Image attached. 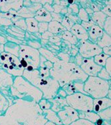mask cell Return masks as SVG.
<instances>
[{"mask_svg": "<svg viewBox=\"0 0 111 125\" xmlns=\"http://www.w3.org/2000/svg\"><path fill=\"white\" fill-rule=\"evenodd\" d=\"M10 105V103L9 100L0 92V116L5 115Z\"/></svg>", "mask_w": 111, "mask_h": 125, "instance_id": "cell-31", "label": "cell"}, {"mask_svg": "<svg viewBox=\"0 0 111 125\" xmlns=\"http://www.w3.org/2000/svg\"><path fill=\"white\" fill-rule=\"evenodd\" d=\"M69 106L78 112L92 111L93 99L82 93H75L65 98Z\"/></svg>", "mask_w": 111, "mask_h": 125, "instance_id": "cell-8", "label": "cell"}, {"mask_svg": "<svg viewBox=\"0 0 111 125\" xmlns=\"http://www.w3.org/2000/svg\"><path fill=\"white\" fill-rule=\"evenodd\" d=\"M38 104H39V107L41 108L42 111L51 109V108H52V103H51L50 100H48V99H41L39 103H38Z\"/></svg>", "mask_w": 111, "mask_h": 125, "instance_id": "cell-41", "label": "cell"}, {"mask_svg": "<svg viewBox=\"0 0 111 125\" xmlns=\"http://www.w3.org/2000/svg\"><path fill=\"white\" fill-rule=\"evenodd\" d=\"M78 5L77 3H73L72 5H69V7H68V10H70L71 11V14H74V15H77L78 12H79V8Z\"/></svg>", "mask_w": 111, "mask_h": 125, "instance_id": "cell-47", "label": "cell"}, {"mask_svg": "<svg viewBox=\"0 0 111 125\" xmlns=\"http://www.w3.org/2000/svg\"><path fill=\"white\" fill-rule=\"evenodd\" d=\"M52 103V108L51 109L53 111H55L56 113H58L59 111H61L63 106L68 105L66 101L65 98H63L61 96H57L53 99H49Z\"/></svg>", "mask_w": 111, "mask_h": 125, "instance_id": "cell-23", "label": "cell"}, {"mask_svg": "<svg viewBox=\"0 0 111 125\" xmlns=\"http://www.w3.org/2000/svg\"><path fill=\"white\" fill-rule=\"evenodd\" d=\"M0 69L14 77H21L24 71V68L21 64L19 57L4 51L0 53Z\"/></svg>", "mask_w": 111, "mask_h": 125, "instance_id": "cell-7", "label": "cell"}, {"mask_svg": "<svg viewBox=\"0 0 111 125\" xmlns=\"http://www.w3.org/2000/svg\"><path fill=\"white\" fill-rule=\"evenodd\" d=\"M78 53L84 59H91L102 53V49L89 40L79 41Z\"/></svg>", "mask_w": 111, "mask_h": 125, "instance_id": "cell-9", "label": "cell"}, {"mask_svg": "<svg viewBox=\"0 0 111 125\" xmlns=\"http://www.w3.org/2000/svg\"><path fill=\"white\" fill-rule=\"evenodd\" d=\"M87 32L89 35V40L94 43H97V41L101 37L102 35L104 33L103 29L95 24L92 25L91 28Z\"/></svg>", "mask_w": 111, "mask_h": 125, "instance_id": "cell-18", "label": "cell"}, {"mask_svg": "<svg viewBox=\"0 0 111 125\" xmlns=\"http://www.w3.org/2000/svg\"><path fill=\"white\" fill-rule=\"evenodd\" d=\"M94 125H111V121H107V120L99 118V120L94 123Z\"/></svg>", "mask_w": 111, "mask_h": 125, "instance_id": "cell-53", "label": "cell"}, {"mask_svg": "<svg viewBox=\"0 0 111 125\" xmlns=\"http://www.w3.org/2000/svg\"><path fill=\"white\" fill-rule=\"evenodd\" d=\"M23 0L0 1V12L8 13L11 10L18 11L23 7Z\"/></svg>", "mask_w": 111, "mask_h": 125, "instance_id": "cell-13", "label": "cell"}, {"mask_svg": "<svg viewBox=\"0 0 111 125\" xmlns=\"http://www.w3.org/2000/svg\"><path fill=\"white\" fill-rule=\"evenodd\" d=\"M3 51H4V45L0 43V53H1Z\"/></svg>", "mask_w": 111, "mask_h": 125, "instance_id": "cell-59", "label": "cell"}, {"mask_svg": "<svg viewBox=\"0 0 111 125\" xmlns=\"http://www.w3.org/2000/svg\"><path fill=\"white\" fill-rule=\"evenodd\" d=\"M111 17H107L102 27V29L104 33L111 36Z\"/></svg>", "mask_w": 111, "mask_h": 125, "instance_id": "cell-43", "label": "cell"}, {"mask_svg": "<svg viewBox=\"0 0 111 125\" xmlns=\"http://www.w3.org/2000/svg\"><path fill=\"white\" fill-rule=\"evenodd\" d=\"M110 107H111V99L108 97L93 99L92 111L94 113H99Z\"/></svg>", "mask_w": 111, "mask_h": 125, "instance_id": "cell-15", "label": "cell"}, {"mask_svg": "<svg viewBox=\"0 0 111 125\" xmlns=\"http://www.w3.org/2000/svg\"><path fill=\"white\" fill-rule=\"evenodd\" d=\"M0 67H1V65H0Z\"/></svg>", "mask_w": 111, "mask_h": 125, "instance_id": "cell-62", "label": "cell"}, {"mask_svg": "<svg viewBox=\"0 0 111 125\" xmlns=\"http://www.w3.org/2000/svg\"><path fill=\"white\" fill-rule=\"evenodd\" d=\"M61 39L58 35H53V36L49 38V41L53 43H57L58 42H61Z\"/></svg>", "mask_w": 111, "mask_h": 125, "instance_id": "cell-54", "label": "cell"}, {"mask_svg": "<svg viewBox=\"0 0 111 125\" xmlns=\"http://www.w3.org/2000/svg\"><path fill=\"white\" fill-rule=\"evenodd\" d=\"M43 7H44L47 11H49V13L53 12V5H51L49 3H46L43 6Z\"/></svg>", "mask_w": 111, "mask_h": 125, "instance_id": "cell-58", "label": "cell"}, {"mask_svg": "<svg viewBox=\"0 0 111 125\" xmlns=\"http://www.w3.org/2000/svg\"><path fill=\"white\" fill-rule=\"evenodd\" d=\"M10 93L13 99H21L36 103L43 99L41 91L22 76L15 77Z\"/></svg>", "mask_w": 111, "mask_h": 125, "instance_id": "cell-4", "label": "cell"}, {"mask_svg": "<svg viewBox=\"0 0 111 125\" xmlns=\"http://www.w3.org/2000/svg\"><path fill=\"white\" fill-rule=\"evenodd\" d=\"M109 89L111 81H104L98 77H88L84 82V91L93 99L106 97Z\"/></svg>", "mask_w": 111, "mask_h": 125, "instance_id": "cell-5", "label": "cell"}, {"mask_svg": "<svg viewBox=\"0 0 111 125\" xmlns=\"http://www.w3.org/2000/svg\"><path fill=\"white\" fill-rule=\"evenodd\" d=\"M41 39H43V40H49V38L52 37L53 35H53L51 33H50L49 31H46L43 33L41 34Z\"/></svg>", "mask_w": 111, "mask_h": 125, "instance_id": "cell-52", "label": "cell"}, {"mask_svg": "<svg viewBox=\"0 0 111 125\" xmlns=\"http://www.w3.org/2000/svg\"><path fill=\"white\" fill-rule=\"evenodd\" d=\"M0 125H22L9 116H0Z\"/></svg>", "mask_w": 111, "mask_h": 125, "instance_id": "cell-35", "label": "cell"}, {"mask_svg": "<svg viewBox=\"0 0 111 125\" xmlns=\"http://www.w3.org/2000/svg\"><path fill=\"white\" fill-rule=\"evenodd\" d=\"M109 57H111V56H109L107 55H105L103 53H101L94 57H93V61L97 65L101 67H104L106 60Z\"/></svg>", "mask_w": 111, "mask_h": 125, "instance_id": "cell-34", "label": "cell"}, {"mask_svg": "<svg viewBox=\"0 0 111 125\" xmlns=\"http://www.w3.org/2000/svg\"><path fill=\"white\" fill-rule=\"evenodd\" d=\"M34 19H35L39 23L44 22V23H49L52 21V17H51V13L47 11V10L42 7L40 10L35 12L34 15Z\"/></svg>", "mask_w": 111, "mask_h": 125, "instance_id": "cell-20", "label": "cell"}, {"mask_svg": "<svg viewBox=\"0 0 111 125\" xmlns=\"http://www.w3.org/2000/svg\"><path fill=\"white\" fill-rule=\"evenodd\" d=\"M82 59H83V58L78 53L77 55L75 56V61L73 62H75L76 65L80 67V65H81V62L82 61Z\"/></svg>", "mask_w": 111, "mask_h": 125, "instance_id": "cell-55", "label": "cell"}, {"mask_svg": "<svg viewBox=\"0 0 111 125\" xmlns=\"http://www.w3.org/2000/svg\"><path fill=\"white\" fill-rule=\"evenodd\" d=\"M57 115L63 125H70L79 118L78 111L69 105L63 106V108L57 113Z\"/></svg>", "mask_w": 111, "mask_h": 125, "instance_id": "cell-11", "label": "cell"}, {"mask_svg": "<svg viewBox=\"0 0 111 125\" xmlns=\"http://www.w3.org/2000/svg\"><path fill=\"white\" fill-rule=\"evenodd\" d=\"M106 17H107V16L102 12L101 11H94L90 16V18L93 21L94 24L99 26L102 29V27H103V25H104Z\"/></svg>", "mask_w": 111, "mask_h": 125, "instance_id": "cell-24", "label": "cell"}, {"mask_svg": "<svg viewBox=\"0 0 111 125\" xmlns=\"http://www.w3.org/2000/svg\"><path fill=\"white\" fill-rule=\"evenodd\" d=\"M111 57H109L107 60L106 61V63L104 65V68L106 69L107 72L109 73L110 75H111Z\"/></svg>", "mask_w": 111, "mask_h": 125, "instance_id": "cell-50", "label": "cell"}, {"mask_svg": "<svg viewBox=\"0 0 111 125\" xmlns=\"http://www.w3.org/2000/svg\"><path fill=\"white\" fill-rule=\"evenodd\" d=\"M70 32L79 41L89 40L88 32L81 26L80 23H77L73 25Z\"/></svg>", "mask_w": 111, "mask_h": 125, "instance_id": "cell-16", "label": "cell"}, {"mask_svg": "<svg viewBox=\"0 0 111 125\" xmlns=\"http://www.w3.org/2000/svg\"><path fill=\"white\" fill-rule=\"evenodd\" d=\"M83 87H84V82L81 81H75L65 84L61 88L65 91L67 95H71L72 94L78 92L87 94L83 90Z\"/></svg>", "mask_w": 111, "mask_h": 125, "instance_id": "cell-14", "label": "cell"}, {"mask_svg": "<svg viewBox=\"0 0 111 125\" xmlns=\"http://www.w3.org/2000/svg\"><path fill=\"white\" fill-rule=\"evenodd\" d=\"M66 7H63L61 5H57V4H53V12L55 13H61V11H62L63 8Z\"/></svg>", "mask_w": 111, "mask_h": 125, "instance_id": "cell-51", "label": "cell"}, {"mask_svg": "<svg viewBox=\"0 0 111 125\" xmlns=\"http://www.w3.org/2000/svg\"><path fill=\"white\" fill-rule=\"evenodd\" d=\"M57 96H61V97H63V98H66L67 96V94L65 93V91L63 90L61 87L59 90L58 91V93H57Z\"/></svg>", "mask_w": 111, "mask_h": 125, "instance_id": "cell-57", "label": "cell"}, {"mask_svg": "<svg viewBox=\"0 0 111 125\" xmlns=\"http://www.w3.org/2000/svg\"><path fill=\"white\" fill-rule=\"evenodd\" d=\"M41 55L38 49L27 45H20L19 59L26 71H33L39 69Z\"/></svg>", "mask_w": 111, "mask_h": 125, "instance_id": "cell-6", "label": "cell"}, {"mask_svg": "<svg viewBox=\"0 0 111 125\" xmlns=\"http://www.w3.org/2000/svg\"><path fill=\"white\" fill-rule=\"evenodd\" d=\"M65 31H67L65 28L59 22L52 20L48 23V31L55 35H59Z\"/></svg>", "mask_w": 111, "mask_h": 125, "instance_id": "cell-22", "label": "cell"}, {"mask_svg": "<svg viewBox=\"0 0 111 125\" xmlns=\"http://www.w3.org/2000/svg\"><path fill=\"white\" fill-rule=\"evenodd\" d=\"M80 24L81 25V26L86 30V31H89L91 28L92 27V25H94V23L91 19H90L89 21H81Z\"/></svg>", "mask_w": 111, "mask_h": 125, "instance_id": "cell-46", "label": "cell"}, {"mask_svg": "<svg viewBox=\"0 0 111 125\" xmlns=\"http://www.w3.org/2000/svg\"><path fill=\"white\" fill-rule=\"evenodd\" d=\"M49 73L50 76L58 82L61 87L75 81L85 82L88 77L75 62L63 60L53 63Z\"/></svg>", "mask_w": 111, "mask_h": 125, "instance_id": "cell-2", "label": "cell"}, {"mask_svg": "<svg viewBox=\"0 0 111 125\" xmlns=\"http://www.w3.org/2000/svg\"><path fill=\"white\" fill-rule=\"evenodd\" d=\"M100 11H101L102 12L106 15L107 17H111V4H107L105 5L104 7L102 8V10Z\"/></svg>", "mask_w": 111, "mask_h": 125, "instance_id": "cell-49", "label": "cell"}, {"mask_svg": "<svg viewBox=\"0 0 111 125\" xmlns=\"http://www.w3.org/2000/svg\"><path fill=\"white\" fill-rule=\"evenodd\" d=\"M43 114L44 117L49 122H51L56 125H62V123L58 116L57 113H56L55 111H53L52 109L44 110L43 111Z\"/></svg>", "mask_w": 111, "mask_h": 125, "instance_id": "cell-21", "label": "cell"}, {"mask_svg": "<svg viewBox=\"0 0 111 125\" xmlns=\"http://www.w3.org/2000/svg\"><path fill=\"white\" fill-rule=\"evenodd\" d=\"M97 114L101 119L107 120V121H111V107L106 108L104 111H101Z\"/></svg>", "mask_w": 111, "mask_h": 125, "instance_id": "cell-40", "label": "cell"}, {"mask_svg": "<svg viewBox=\"0 0 111 125\" xmlns=\"http://www.w3.org/2000/svg\"><path fill=\"white\" fill-rule=\"evenodd\" d=\"M53 63L51 61L47 60L46 59L41 55L40 59V64H39V74L41 77H50V73L49 71L51 68L53 67Z\"/></svg>", "mask_w": 111, "mask_h": 125, "instance_id": "cell-17", "label": "cell"}, {"mask_svg": "<svg viewBox=\"0 0 111 125\" xmlns=\"http://www.w3.org/2000/svg\"><path fill=\"white\" fill-rule=\"evenodd\" d=\"M5 115L22 125H45L47 122L38 103L21 99H13Z\"/></svg>", "mask_w": 111, "mask_h": 125, "instance_id": "cell-1", "label": "cell"}, {"mask_svg": "<svg viewBox=\"0 0 111 125\" xmlns=\"http://www.w3.org/2000/svg\"><path fill=\"white\" fill-rule=\"evenodd\" d=\"M79 113V118L85 119L91 122L92 123H95L99 120V116L98 114L94 113L93 111H86V112H78Z\"/></svg>", "mask_w": 111, "mask_h": 125, "instance_id": "cell-27", "label": "cell"}, {"mask_svg": "<svg viewBox=\"0 0 111 125\" xmlns=\"http://www.w3.org/2000/svg\"><path fill=\"white\" fill-rule=\"evenodd\" d=\"M111 89H109V92H108V94H107V96H106V97H108L109 99H111Z\"/></svg>", "mask_w": 111, "mask_h": 125, "instance_id": "cell-60", "label": "cell"}, {"mask_svg": "<svg viewBox=\"0 0 111 125\" xmlns=\"http://www.w3.org/2000/svg\"><path fill=\"white\" fill-rule=\"evenodd\" d=\"M70 125H94V124L85 119L79 118L78 120H75V122L71 123Z\"/></svg>", "mask_w": 111, "mask_h": 125, "instance_id": "cell-44", "label": "cell"}, {"mask_svg": "<svg viewBox=\"0 0 111 125\" xmlns=\"http://www.w3.org/2000/svg\"><path fill=\"white\" fill-rule=\"evenodd\" d=\"M58 36L60 37L61 39H63V40L67 41L73 45H77L79 41L76 37L70 32V31H65L60 34Z\"/></svg>", "mask_w": 111, "mask_h": 125, "instance_id": "cell-30", "label": "cell"}, {"mask_svg": "<svg viewBox=\"0 0 111 125\" xmlns=\"http://www.w3.org/2000/svg\"><path fill=\"white\" fill-rule=\"evenodd\" d=\"M25 22H26L27 25L26 31L27 33L31 34H35L39 32V30H38L39 22L35 20V19H34V17L25 19Z\"/></svg>", "mask_w": 111, "mask_h": 125, "instance_id": "cell-26", "label": "cell"}, {"mask_svg": "<svg viewBox=\"0 0 111 125\" xmlns=\"http://www.w3.org/2000/svg\"><path fill=\"white\" fill-rule=\"evenodd\" d=\"M22 77L40 90L43 93V99H53L57 95L61 88L59 83L50 76L48 77H41L38 69L33 71L24 70Z\"/></svg>", "mask_w": 111, "mask_h": 125, "instance_id": "cell-3", "label": "cell"}, {"mask_svg": "<svg viewBox=\"0 0 111 125\" xmlns=\"http://www.w3.org/2000/svg\"><path fill=\"white\" fill-rule=\"evenodd\" d=\"M80 68L85 75L88 77H97L98 73L101 69V67L97 65L93 61V58L91 59H82Z\"/></svg>", "mask_w": 111, "mask_h": 125, "instance_id": "cell-12", "label": "cell"}, {"mask_svg": "<svg viewBox=\"0 0 111 125\" xmlns=\"http://www.w3.org/2000/svg\"><path fill=\"white\" fill-rule=\"evenodd\" d=\"M51 17H52V20L53 21H56L59 22L61 23L62 19H63V17L64 15H61V13H55L52 12L51 13Z\"/></svg>", "mask_w": 111, "mask_h": 125, "instance_id": "cell-48", "label": "cell"}, {"mask_svg": "<svg viewBox=\"0 0 111 125\" xmlns=\"http://www.w3.org/2000/svg\"><path fill=\"white\" fill-rule=\"evenodd\" d=\"M38 30L40 34H42L48 31V23L41 22L38 24Z\"/></svg>", "mask_w": 111, "mask_h": 125, "instance_id": "cell-45", "label": "cell"}, {"mask_svg": "<svg viewBox=\"0 0 111 125\" xmlns=\"http://www.w3.org/2000/svg\"><path fill=\"white\" fill-rule=\"evenodd\" d=\"M45 125H56V124H54V123H51V122H49V121H47V122L45 123Z\"/></svg>", "mask_w": 111, "mask_h": 125, "instance_id": "cell-61", "label": "cell"}, {"mask_svg": "<svg viewBox=\"0 0 111 125\" xmlns=\"http://www.w3.org/2000/svg\"><path fill=\"white\" fill-rule=\"evenodd\" d=\"M13 24L15 26L19 27L22 30L26 31L27 30V25H26V22H25V19H23L22 17H20V16H17L16 15L15 17L11 20Z\"/></svg>", "mask_w": 111, "mask_h": 125, "instance_id": "cell-33", "label": "cell"}, {"mask_svg": "<svg viewBox=\"0 0 111 125\" xmlns=\"http://www.w3.org/2000/svg\"><path fill=\"white\" fill-rule=\"evenodd\" d=\"M15 15H12L10 13L0 12V27H8L13 25L11 19Z\"/></svg>", "mask_w": 111, "mask_h": 125, "instance_id": "cell-29", "label": "cell"}, {"mask_svg": "<svg viewBox=\"0 0 111 125\" xmlns=\"http://www.w3.org/2000/svg\"><path fill=\"white\" fill-rule=\"evenodd\" d=\"M25 45L31 47L32 48L38 49L42 47L41 40L39 39H27L25 40Z\"/></svg>", "mask_w": 111, "mask_h": 125, "instance_id": "cell-39", "label": "cell"}, {"mask_svg": "<svg viewBox=\"0 0 111 125\" xmlns=\"http://www.w3.org/2000/svg\"><path fill=\"white\" fill-rule=\"evenodd\" d=\"M16 15L17 16L23 18V19H27V18H31V17H34V13L30 11L29 9H27L25 7H22L21 10H20L16 12Z\"/></svg>", "mask_w": 111, "mask_h": 125, "instance_id": "cell-36", "label": "cell"}, {"mask_svg": "<svg viewBox=\"0 0 111 125\" xmlns=\"http://www.w3.org/2000/svg\"><path fill=\"white\" fill-rule=\"evenodd\" d=\"M78 19L81 21H89L91 18H90L89 15L88 14L85 10V7H81L79 8V12H78L77 15Z\"/></svg>", "mask_w": 111, "mask_h": 125, "instance_id": "cell-37", "label": "cell"}, {"mask_svg": "<svg viewBox=\"0 0 111 125\" xmlns=\"http://www.w3.org/2000/svg\"><path fill=\"white\" fill-rule=\"evenodd\" d=\"M14 78L5 71L0 69V92L7 97L10 101V105L12 104L13 99L10 95V91L13 83Z\"/></svg>", "mask_w": 111, "mask_h": 125, "instance_id": "cell-10", "label": "cell"}, {"mask_svg": "<svg viewBox=\"0 0 111 125\" xmlns=\"http://www.w3.org/2000/svg\"><path fill=\"white\" fill-rule=\"evenodd\" d=\"M102 53H103L105 55L111 56V46L109 47H105L102 48Z\"/></svg>", "mask_w": 111, "mask_h": 125, "instance_id": "cell-56", "label": "cell"}, {"mask_svg": "<svg viewBox=\"0 0 111 125\" xmlns=\"http://www.w3.org/2000/svg\"><path fill=\"white\" fill-rule=\"evenodd\" d=\"M96 44L101 49L105 47H109L111 45V37L104 32L103 35L97 41Z\"/></svg>", "mask_w": 111, "mask_h": 125, "instance_id": "cell-32", "label": "cell"}, {"mask_svg": "<svg viewBox=\"0 0 111 125\" xmlns=\"http://www.w3.org/2000/svg\"><path fill=\"white\" fill-rule=\"evenodd\" d=\"M5 32L8 35L12 36L15 38L20 39L21 40L25 41V33L26 31L22 30L19 27L15 26V25H11V26L5 28Z\"/></svg>", "mask_w": 111, "mask_h": 125, "instance_id": "cell-19", "label": "cell"}, {"mask_svg": "<svg viewBox=\"0 0 111 125\" xmlns=\"http://www.w3.org/2000/svg\"><path fill=\"white\" fill-rule=\"evenodd\" d=\"M61 24L65 28L67 31H70L71 29L72 28V27L73 26V25L75 24V23L72 21L67 15H64L62 21L61 22Z\"/></svg>", "mask_w": 111, "mask_h": 125, "instance_id": "cell-38", "label": "cell"}, {"mask_svg": "<svg viewBox=\"0 0 111 125\" xmlns=\"http://www.w3.org/2000/svg\"><path fill=\"white\" fill-rule=\"evenodd\" d=\"M97 77L101 79L104 80V81H111V75H110L109 73L106 71L104 67H102L100 70V71L97 74Z\"/></svg>", "mask_w": 111, "mask_h": 125, "instance_id": "cell-42", "label": "cell"}, {"mask_svg": "<svg viewBox=\"0 0 111 125\" xmlns=\"http://www.w3.org/2000/svg\"><path fill=\"white\" fill-rule=\"evenodd\" d=\"M39 53H40V55H41L42 57H43L45 59H46L47 60L49 61H51V62H53V63H55L57 61H58L60 60V59L58 57H57L55 56L54 54H53L52 52H51V51L48 50L47 49L44 48V47H41L39 49Z\"/></svg>", "mask_w": 111, "mask_h": 125, "instance_id": "cell-28", "label": "cell"}, {"mask_svg": "<svg viewBox=\"0 0 111 125\" xmlns=\"http://www.w3.org/2000/svg\"><path fill=\"white\" fill-rule=\"evenodd\" d=\"M20 49V45H17V44L12 43V42L7 41L4 44V52H6L7 53H10L11 55L16 56L17 57H19Z\"/></svg>", "mask_w": 111, "mask_h": 125, "instance_id": "cell-25", "label": "cell"}]
</instances>
